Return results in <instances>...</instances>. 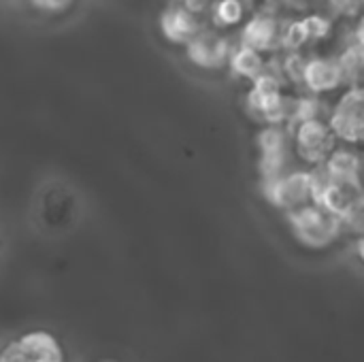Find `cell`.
<instances>
[{
  "instance_id": "obj_1",
  "label": "cell",
  "mask_w": 364,
  "mask_h": 362,
  "mask_svg": "<svg viewBox=\"0 0 364 362\" xmlns=\"http://www.w3.org/2000/svg\"><path fill=\"white\" fill-rule=\"evenodd\" d=\"M288 222L292 226L296 241L309 250H324L333 245L343 233L341 220L328 213L318 203H311L303 209L288 213Z\"/></svg>"
},
{
  "instance_id": "obj_11",
  "label": "cell",
  "mask_w": 364,
  "mask_h": 362,
  "mask_svg": "<svg viewBox=\"0 0 364 362\" xmlns=\"http://www.w3.org/2000/svg\"><path fill=\"white\" fill-rule=\"evenodd\" d=\"M26 362H64V352L58 339L47 331H32L17 339Z\"/></svg>"
},
{
  "instance_id": "obj_13",
  "label": "cell",
  "mask_w": 364,
  "mask_h": 362,
  "mask_svg": "<svg viewBox=\"0 0 364 362\" xmlns=\"http://www.w3.org/2000/svg\"><path fill=\"white\" fill-rule=\"evenodd\" d=\"M228 64H230V68H232L235 75H239L243 79H252V81L258 79L267 70L264 53H260L256 49H250L245 45H239L237 49L230 51Z\"/></svg>"
},
{
  "instance_id": "obj_10",
  "label": "cell",
  "mask_w": 364,
  "mask_h": 362,
  "mask_svg": "<svg viewBox=\"0 0 364 362\" xmlns=\"http://www.w3.org/2000/svg\"><path fill=\"white\" fill-rule=\"evenodd\" d=\"M343 83L339 64L335 58H309L303 70V85L311 96H320L337 90Z\"/></svg>"
},
{
  "instance_id": "obj_5",
  "label": "cell",
  "mask_w": 364,
  "mask_h": 362,
  "mask_svg": "<svg viewBox=\"0 0 364 362\" xmlns=\"http://www.w3.org/2000/svg\"><path fill=\"white\" fill-rule=\"evenodd\" d=\"M258 149L262 181H273L290 171L292 141L284 126H264L258 134Z\"/></svg>"
},
{
  "instance_id": "obj_4",
  "label": "cell",
  "mask_w": 364,
  "mask_h": 362,
  "mask_svg": "<svg viewBox=\"0 0 364 362\" xmlns=\"http://www.w3.org/2000/svg\"><path fill=\"white\" fill-rule=\"evenodd\" d=\"M262 192L269 203H273L277 209L286 213H292L316 203L309 169L288 171L273 181H262Z\"/></svg>"
},
{
  "instance_id": "obj_2",
  "label": "cell",
  "mask_w": 364,
  "mask_h": 362,
  "mask_svg": "<svg viewBox=\"0 0 364 362\" xmlns=\"http://www.w3.org/2000/svg\"><path fill=\"white\" fill-rule=\"evenodd\" d=\"M290 141L292 151L296 158L309 166H320L326 162V158L335 151L337 139L331 132L326 119H305L294 126H290Z\"/></svg>"
},
{
  "instance_id": "obj_9",
  "label": "cell",
  "mask_w": 364,
  "mask_h": 362,
  "mask_svg": "<svg viewBox=\"0 0 364 362\" xmlns=\"http://www.w3.org/2000/svg\"><path fill=\"white\" fill-rule=\"evenodd\" d=\"M160 30L166 41H171L175 45H188L203 30V21H200V17L192 15L183 6L171 4L164 9V13L160 17Z\"/></svg>"
},
{
  "instance_id": "obj_15",
  "label": "cell",
  "mask_w": 364,
  "mask_h": 362,
  "mask_svg": "<svg viewBox=\"0 0 364 362\" xmlns=\"http://www.w3.org/2000/svg\"><path fill=\"white\" fill-rule=\"evenodd\" d=\"M245 17L243 0H218L211 9V21L218 28H230L241 23Z\"/></svg>"
},
{
  "instance_id": "obj_18",
  "label": "cell",
  "mask_w": 364,
  "mask_h": 362,
  "mask_svg": "<svg viewBox=\"0 0 364 362\" xmlns=\"http://www.w3.org/2000/svg\"><path fill=\"white\" fill-rule=\"evenodd\" d=\"M215 2H218V0H177L175 4L183 6L186 11H190V13L196 15V17H203V15L211 13V9H213Z\"/></svg>"
},
{
  "instance_id": "obj_19",
  "label": "cell",
  "mask_w": 364,
  "mask_h": 362,
  "mask_svg": "<svg viewBox=\"0 0 364 362\" xmlns=\"http://www.w3.org/2000/svg\"><path fill=\"white\" fill-rule=\"evenodd\" d=\"M38 11H47V13H60L64 9H68L73 4V0H30Z\"/></svg>"
},
{
  "instance_id": "obj_7",
  "label": "cell",
  "mask_w": 364,
  "mask_h": 362,
  "mask_svg": "<svg viewBox=\"0 0 364 362\" xmlns=\"http://www.w3.org/2000/svg\"><path fill=\"white\" fill-rule=\"evenodd\" d=\"M316 203L343 222V220L352 218L354 213L363 211V186H360V181H335V179H331V183L324 188V192L318 196Z\"/></svg>"
},
{
  "instance_id": "obj_17",
  "label": "cell",
  "mask_w": 364,
  "mask_h": 362,
  "mask_svg": "<svg viewBox=\"0 0 364 362\" xmlns=\"http://www.w3.org/2000/svg\"><path fill=\"white\" fill-rule=\"evenodd\" d=\"M303 23H305V30H307L309 41H322V38H326V36L331 34V30H333L331 19L324 17V15H320V13L307 15V17L303 19Z\"/></svg>"
},
{
  "instance_id": "obj_16",
  "label": "cell",
  "mask_w": 364,
  "mask_h": 362,
  "mask_svg": "<svg viewBox=\"0 0 364 362\" xmlns=\"http://www.w3.org/2000/svg\"><path fill=\"white\" fill-rule=\"evenodd\" d=\"M307 41H309V36H307L303 19H294V21L284 26V30H282V47H286L292 53H296Z\"/></svg>"
},
{
  "instance_id": "obj_12",
  "label": "cell",
  "mask_w": 364,
  "mask_h": 362,
  "mask_svg": "<svg viewBox=\"0 0 364 362\" xmlns=\"http://www.w3.org/2000/svg\"><path fill=\"white\" fill-rule=\"evenodd\" d=\"M335 181H360V154L352 147H335V151L322 164Z\"/></svg>"
},
{
  "instance_id": "obj_6",
  "label": "cell",
  "mask_w": 364,
  "mask_h": 362,
  "mask_svg": "<svg viewBox=\"0 0 364 362\" xmlns=\"http://www.w3.org/2000/svg\"><path fill=\"white\" fill-rule=\"evenodd\" d=\"M188 58L194 66L215 70L228 64L230 58V41L218 28H203L188 45Z\"/></svg>"
},
{
  "instance_id": "obj_20",
  "label": "cell",
  "mask_w": 364,
  "mask_h": 362,
  "mask_svg": "<svg viewBox=\"0 0 364 362\" xmlns=\"http://www.w3.org/2000/svg\"><path fill=\"white\" fill-rule=\"evenodd\" d=\"M335 4V9H339L341 13H356L360 6V0H331Z\"/></svg>"
},
{
  "instance_id": "obj_14",
  "label": "cell",
  "mask_w": 364,
  "mask_h": 362,
  "mask_svg": "<svg viewBox=\"0 0 364 362\" xmlns=\"http://www.w3.org/2000/svg\"><path fill=\"white\" fill-rule=\"evenodd\" d=\"M335 60L339 64L343 83H350V87L360 85V77H363V43L348 45V49Z\"/></svg>"
},
{
  "instance_id": "obj_3",
  "label": "cell",
  "mask_w": 364,
  "mask_h": 362,
  "mask_svg": "<svg viewBox=\"0 0 364 362\" xmlns=\"http://www.w3.org/2000/svg\"><path fill=\"white\" fill-rule=\"evenodd\" d=\"M331 132L337 141L348 145H358L364 134V92L360 85L348 87L335 102L326 119Z\"/></svg>"
},
{
  "instance_id": "obj_8",
  "label": "cell",
  "mask_w": 364,
  "mask_h": 362,
  "mask_svg": "<svg viewBox=\"0 0 364 362\" xmlns=\"http://www.w3.org/2000/svg\"><path fill=\"white\" fill-rule=\"evenodd\" d=\"M282 30L284 26L273 13H258L245 23L241 32V45L260 53L273 51L282 47Z\"/></svg>"
}]
</instances>
